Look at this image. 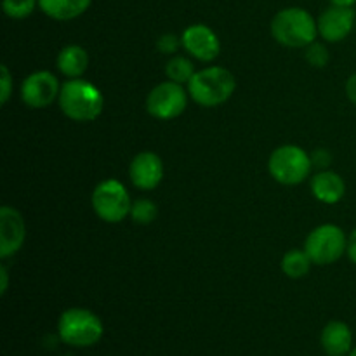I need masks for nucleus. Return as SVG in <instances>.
<instances>
[{
    "mask_svg": "<svg viewBox=\"0 0 356 356\" xmlns=\"http://www.w3.org/2000/svg\"><path fill=\"white\" fill-rule=\"evenodd\" d=\"M63 113L73 122H92L101 115L104 97L94 83L83 79H68L58 97Z\"/></svg>",
    "mask_w": 356,
    "mask_h": 356,
    "instance_id": "f257e3e1",
    "label": "nucleus"
},
{
    "mask_svg": "<svg viewBox=\"0 0 356 356\" xmlns=\"http://www.w3.org/2000/svg\"><path fill=\"white\" fill-rule=\"evenodd\" d=\"M271 35L285 47L306 49L318 37V23L302 7H287L275 14L271 21Z\"/></svg>",
    "mask_w": 356,
    "mask_h": 356,
    "instance_id": "f03ea898",
    "label": "nucleus"
},
{
    "mask_svg": "<svg viewBox=\"0 0 356 356\" xmlns=\"http://www.w3.org/2000/svg\"><path fill=\"white\" fill-rule=\"evenodd\" d=\"M236 79L222 66H209L198 70L188 82V94L197 104L216 108L225 104L235 94Z\"/></svg>",
    "mask_w": 356,
    "mask_h": 356,
    "instance_id": "7ed1b4c3",
    "label": "nucleus"
},
{
    "mask_svg": "<svg viewBox=\"0 0 356 356\" xmlns=\"http://www.w3.org/2000/svg\"><path fill=\"white\" fill-rule=\"evenodd\" d=\"M103 322L96 313L83 308H70L63 312L58 322V334L65 344L87 348L99 343L103 337Z\"/></svg>",
    "mask_w": 356,
    "mask_h": 356,
    "instance_id": "20e7f679",
    "label": "nucleus"
},
{
    "mask_svg": "<svg viewBox=\"0 0 356 356\" xmlns=\"http://www.w3.org/2000/svg\"><path fill=\"white\" fill-rule=\"evenodd\" d=\"M312 155L298 145L278 146L268 160V169L277 183L285 186L301 184L312 172Z\"/></svg>",
    "mask_w": 356,
    "mask_h": 356,
    "instance_id": "39448f33",
    "label": "nucleus"
},
{
    "mask_svg": "<svg viewBox=\"0 0 356 356\" xmlns=\"http://www.w3.org/2000/svg\"><path fill=\"white\" fill-rule=\"evenodd\" d=\"M90 202H92V209L97 218L110 225L122 222L127 216H131V197L124 184L113 177L101 181L94 188Z\"/></svg>",
    "mask_w": 356,
    "mask_h": 356,
    "instance_id": "423d86ee",
    "label": "nucleus"
},
{
    "mask_svg": "<svg viewBox=\"0 0 356 356\" xmlns=\"http://www.w3.org/2000/svg\"><path fill=\"white\" fill-rule=\"evenodd\" d=\"M346 233L336 225L316 226L305 242V250L312 257L313 264H318V266L337 263L346 254Z\"/></svg>",
    "mask_w": 356,
    "mask_h": 356,
    "instance_id": "0eeeda50",
    "label": "nucleus"
},
{
    "mask_svg": "<svg viewBox=\"0 0 356 356\" xmlns=\"http://www.w3.org/2000/svg\"><path fill=\"white\" fill-rule=\"evenodd\" d=\"M188 96L190 94L181 83L165 80L149 90L146 97V111L156 120H172L186 110Z\"/></svg>",
    "mask_w": 356,
    "mask_h": 356,
    "instance_id": "6e6552de",
    "label": "nucleus"
},
{
    "mask_svg": "<svg viewBox=\"0 0 356 356\" xmlns=\"http://www.w3.org/2000/svg\"><path fill=\"white\" fill-rule=\"evenodd\" d=\"M59 92H61L59 80L47 70L31 73L21 83V99L31 110L51 106L59 97Z\"/></svg>",
    "mask_w": 356,
    "mask_h": 356,
    "instance_id": "1a4fd4ad",
    "label": "nucleus"
},
{
    "mask_svg": "<svg viewBox=\"0 0 356 356\" xmlns=\"http://www.w3.org/2000/svg\"><path fill=\"white\" fill-rule=\"evenodd\" d=\"M183 49L202 63H211L221 54V42L216 31L207 24H191L181 35Z\"/></svg>",
    "mask_w": 356,
    "mask_h": 356,
    "instance_id": "9d476101",
    "label": "nucleus"
},
{
    "mask_svg": "<svg viewBox=\"0 0 356 356\" xmlns=\"http://www.w3.org/2000/svg\"><path fill=\"white\" fill-rule=\"evenodd\" d=\"M356 21V14L353 7H344V6H330L320 14L316 19L318 23V35L325 42H343L348 35L353 31Z\"/></svg>",
    "mask_w": 356,
    "mask_h": 356,
    "instance_id": "9b49d317",
    "label": "nucleus"
},
{
    "mask_svg": "<svg viewBox=\"0 0 356 356\" xmlns=\"http://www.w3.org/2000/svg\"><path fill=\"white\" fill-rule=\"evenodd\" d=\"M26 238V225L23 216L10 205L0 209V257L14 256L19 252Z\"/></svg>",
    "mask_w": 356,
    "mask_h": 356,
    "instance_id": "f8f14e48",
    "label": "nucleus"
},
{
    "mask_svg": "<svg viewBox=\"0 0 356 356\" xmlns=\"http://www.w3.org/2000/svg\"><path fill=\"white\" fill-rule=\"evenodd\" d=\"M129 177L138 190H155L163 179V162L156 153L141 152L129 165Z\"/></svg>",
    "mask_w": 356,
    "mask_h": 356,
    "instance_id": "ddd939ff",
    "label": "nucleus"
},
{
    "mask_svg": "<svg viewBox=\"0 0 356 356\" xmlns=\"http://www.w3.org/2000/svg\"><path fill=\"white\" fill-rule=\"evenodd\" d=\"M312 193L322 204L334 205L346 195V183L334 170H322L312 179Z\"/></svg>",
    "mask_w": 356,
    "mask_h": 356,
    "instance_id": "4468645a",
    "label": "nucleus"
},
{
    "mask_svg": "<svg viewBox=\"0 0 356 356\" xmlns=\"http://www.w3.org/2000/svg\"><path fill=\"white\" fill-rule=\"evenodd\" d=\"M322 346L329 356H346L351 353V344H353V334L348 323L334 320L329 322L322 330Z\"/></svg>",
    "mask_w": 356,
    "mask_h": 356,
    "instance_id": "2eb2a0df",
    "label": "nucleus"
},
{
    "mask_svg": "<svg viewBox=\"0 0 356 356\" xmlns=\"http://www.w3.org/2000/svg\"><path fill=\"white\" fill-rule=\"evenodd\" d=\"M56 66L66 79H80L89 66L87 51L80 45H66L56 58Z\"/></svg>",
    "mask_w": 356,
    "mask_h": 356,
    "instance_id": "dca6fc26",
    "label": "nucleus"
},
{
    "mask_svg": "<svg viewBox=\"0 0 356 356\" xmlns=\"http://www.w3.org/2000/svg\"><path fill=\"white\" fill-rule=\"evenodd\" d=\"M92 0H38V7L47 17L56 21H72L82 16Z\"/></svg>",
    "mask_w": 356,
    "mask_h": 356,
    "instance_id": "f3484780",
    "label": "nucleus"
},
{
    "mask_svg": "<svg viewBox=\"0 0 356 356\" xmlns=\"http://www.w3.org/2000/svg\"><path fill=\"white\" fill-rule=\"evenodd\" d=\"M312 264V257L308 256V252H306L305 249H294L289 250L284 256V259H282V271L285 273V277L298 280V278L306 277V275L309 273Z\"/></svg>",
    "mask_w": 356,
    "mask_h": 356,
    "instance_id": "a211bd4d",
    "label": "nucleus"
},
{
    "mask_svg": "<svg viewBox=\"0 0 356 356\" xmlns=\"http://www.w3.org/2000/svg\"><path fill=\"white\" fill-rule=\"evenodd\" d=\"M165 75L167 79L172 80L176 83H188L191 80V76L195 75V66L184 56H174L167 61L165 65Z\"/></svg>",
    "mask_w": 356,
    "mask_h": 356,
    "instance_id": "6ab92c4d",
    "label": "nucleus"
},
{
    "mask_svg": "<svg viewBox=\"0 0 356 356\" xmlns=\"http://www.w3.org/2000/svg\"><path fill=\"white\" fill-rule=\"evenodd\" d=\"M156 214H159L156 205L148 198H139V200L132 202L131 218L138 225H149V222L155 221Z\"/></svg>",
    "mask_w": 356,
    "mask_h": 356,
    "instance_id": "aec40b11",
    "label": "nucleus"
},
{
    "mask_svg": "<svg viewBox=\"0 0 356 356\" xmlns=\"http://www.w3.org/2000/svg\"><path fill=\"white\" fill-rule=\"evenodd\" d=\"M38 7V0H2V9L10 19H24Z\"/></svg>",
    "mask_w": 356,
    "mask_h": 356,
    "instance_id": "412c9836",
    "label": "nucleus"
},
{
    "mask_svg": "<svg viewBox=\"0 0 356 356\" xmlns=\"http://www.w3.org/2000/svg\"><path fill=\"white\" fill-rule=\"evenodd\" d=\"M305 58H306V61L313 66V68H325L330 61L329 49L316 40L306 47Z\"/></svg>",
    "mask_w": 356,
    "mask_h": 356,
    "instance_id": "4be33fe9",
    "label": "nucleus"
},
{
    "mask_svg": "<svg viewBox=\"0 0 356 356\" xmlns=\"http://www.w3.org/2000/svg\"><path fill=\"white\" fill-rule=\"evenodd\" d=\"M179 45H183L181 44V37H177V35L174 33L162 35V37L159 38V42H156V47H159V51L162 52V54H176Z\"/></svg>",
    "mask_w": 356,
    "mask_h": 356,
    "instance_id": "5701e85b",
    "label": "nucleus"
},
{
    "mask_svg": "<svg viewBox=\"0 0 356 356\" xmlns=\"http://www.w3.org/2000/svg\"><path fill=\"white\" fill-rule=\"evenodd\" d=\"M2 79H0V103L6 104L9 101L10 94H13V75H10L9 68L2 65Z\"/></svg>",
    "mask_w": 356,
    "mask_h": 356,
    "instance_id": "b1692460",
    "label": "nucleus"
},
{
    "mask_svg": "<svg viewBox=\"0 0 356 356\" xmlns=\"http://www.w3.org/2000/svg\"><path fill=\"white\" fill-rule=\"evenodd\" d=\"M330 160H332V156H330V153L327 152V149H316V152L312 155L313 165L329 167L330 165Z\"/></svg>",
    "mask_w": 356,
    "mask_h": 356,
    "instance_id": "393cba45",
    "label": "nucleus"
},
{
    "mask_svg": "<svg viewBox=\"0 0 356 356\" xmlns=\"http://www.w3.org/2000/svg\"><path fill=\"white\" fill-rule=\"evenodd\" d=\"M346 256L350 257V261L353 264H356V228L350 233L348 236V249H346Z\"/></svg>",
    "mask_w": 356,
    "mask_h": 356,
    "instance_id": "a878e982",
    "label": "nucleus"
},
{
    "mask_svg": "<svg viewBox=\"0 0 356 356\" xmlns=\"http://www.w3.org/2000/svg\"><path fill=\"white\" fill-rule=\"evenodd\" d=\"M346 96L348 99L351 101V103L355 104L356 106V73H353V75L348 79L346 82Z\"/></svg>",
    "mask_w": 356,
    "mask_h": 356,
    "instance_id": "bb28decb",
    "label": "nucleus"
},
{
    "mask_svg": "<svg viewBox=\"0 0 356 356\" xmlns=\"http://www.w3.org/2000/svg\"><path fill=\"white\" fill-rule=\"evenodd\" d=\"M9 287V271L6 266H0V294H6Z\"/></svg>",
    "mask_w": 356,
    "mask_h": 356,
    "instance_id": "cd10ccee",
    "label": "nucleus"
},
{
    "mask_svg": "<svg viewBox=\"0 0 356 356\" xmlns=\"http://www.w3.org/2000/svg\"><path fill=\"white\" fill-rule=\"evenodd\" d=\"M330 3L334 6H344V7H353L356 3V0H330Z\"/></svg>",
    "mask_w": 356,
    "mask_h": 356,
    "instance_id": "c85d7f7f",
    "label": "nucleus"
},
{
    "mask_svg": "<svg viewBox=\"0 0 356 356\" xmlns=\"http://www.w3.org/2000/svg\"><path fill=\"white\" fill-rule=\"evenodd\" d=\"M350 356H356V348H355V350H351V353H350Z\"/></svg>",
    "mask_w": 356,
    "mask_h": 356,
    "instance_id": "c756f323",
    "label": "nucleus"
}]
</instances>
